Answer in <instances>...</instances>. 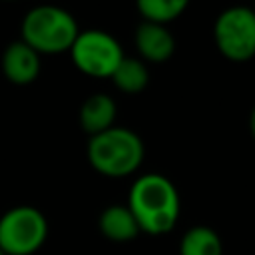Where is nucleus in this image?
<instances>
[{
	"label": "nucleus",
	"instance_id": "nucleus-1",
	"mask_svg": "<svg viewBox=\"0 0 255 255\" xmlns=\"http://www.w3.org/2000/svg\"><path fill=\"white\" fill-rule=\"evenodd\" d=\"M128 209L131 211L141 233L147 235H165L169 233L179 219L181 199L171 183L161 173L139 175L128 193Z\"/></svg>",
	"mask_w": 255,
	"mask_h": 255
},
{
	"label": "nucleus",
	"instance_id": "nucleus-2",
	"mask_svg": "<svg viewBox=\"0 0 255 255\" xmlns=\"http://www.w3.org/2000/svg\"><path fill=\"white\" fill-rule=\"evenodd\" d=\"M20 34V40L42 56L70 52L80 34V28L68 10L54 4H42L28 10L22 20Z\"/></svg>",
	"mask_w": 255,
	"mask_h": 255
},
{
	"label": "nucleus",
	"instance_id": "nucleus-3",
	"mask_svg": "<svg viewBox=\"0 0 255 255\" xmlns=\"http://www.w3.org/2000/svg\"><path fill=\"white\" fill-rule=\"evenodd\" d=\"M88 161L106 177H126L141 165L143 143L135 131L114 126L90 137Z\"/></svg>",
	"mask_w": 255,
	"mask_h": 255
},
{
	"label": "nucleus",
	"instance_id": "nucleus-4",
	"mask_svg": "<svg viewBox=\"0 0 255 255\" xmlns=\"http://www.w3.org/2000/svg\"><path fill=\"white\" fill-rule=\"evenodd\" d=\"M48 237L44 213L32 205H16L0 217V249L6 255H32Z\"/></svg>",
	"mask_w": 255,
	"mask_h": 255
},
{
	"label": "nucleus",
	"instance_id": "nucleus-5",
	"mask_svg": "<svg viewBox=\"0 0 255 255\" xmlns=\"http://www.w3.org/2000/svg\"><path fill=\"white\" fill-rule=\"evenodd\" d=\"M74 66L92 78H112L124 60L120 42L104 30H84L70 48Z\"/></svg>",
	"mask_w": 255,
	"mask_h": 255
},
{
	"label": "nucleus",
	"instance_id": "nucleus-6",
	"mask_svg": "<svg viewBox=\"0 0 255 255\" xmlns=\"http://www.w3.org/2000/svg\"><path fill=\"white\" fill-rule=\"evenodd\" d=\"M217 50L231 62H245L255 56V12L247 6L223 10L213 24Z\"/></svg>",
	"mask_w": 255,
	"mask_h": 255
},
{
	"label": "nucleus",
	"instance_id": "nucleus-7",
	"mask_svg": "<svg viewBox=\"0 0 255 255\" xmlns=\"http://www.w3.org/2000/svg\"><path fill=\"white\" fill-rule=\"evenodd\" d=\"M2 74L16 86L32 84L40 74V54L22 40L8 44L2 54Z\"/></svg>",
	"mask_w": 255,
	"mask_h": 255
},
{
	"label": "nucleus",
	"instance_id": "nucleus-8",
	"mask_svg": "<svg viewBox=\"0 0 255 255\" xmlns=\"http://www.w3.org/2000/svg\"><path fill=\"white\" fill-rule=\"evenodd\" d=\"M133 42L139 56L145 62H153V64H161L169 60L175 50V40L171 32L163 24H153V22H141L135 30Z\"/></svg>",
	"mask_w": 255,
	"mask_h": 255
},
{
	"label": "nucleus",
	"instance_id": "nucleus-9",
	"mask_svg": "<svg viewBox=\"0 0 255 255\" xmlns=\"http://www.w3.org/2000/svg\"><path fill=\"white\" fill-rule=\"evenodd\" d=\"M116 112V102L108 94H94L80 108V128L90 137L98 135L114 128Z\"/></svg>",
	"mask_w": 255,
	"mask_h": 255
},
{
	"label": "nucleus",
	"instance_id": "nucleus-10",
	"mask_svg": "<svg viewBox=\"0 0 255 255\" xmlns=\"http://www.w3.org/2000/svg\"><path fill=\"white\" fill-rule=\"evenodd\" d=\"M98 227L104 237H108L110 241H118V243L131 241L141 233L128 205L106 207L98 217Z\"/></svg>",
	"mask_w": 255,
	"mask_h": 255
},
{
	"label": "nucleus",
	"instance_id": "nucleus-11",
	"mask_svg": "<svg viewBox=\"0 0 255 255\" xmlns=\"http://www.w3.org/2000/svg\"><path fill=\"white\" fill-rule=\"evenodd\" d=\"M179 255H223L221 237L207 225H193L179 239Z\"/></svg>",
	"mask_w": 255,
	"mask_h": 255
},
{
	"label": "nucleus",
	"instance_id": "nucleus-12",
	"mask_svg": "<svg viewBox=\"0 0 255 255\" xmlns=\"http://www.w3.org/2000/svg\"><path fill=\"white\" fill-rule=\"evenodd\" d=\"M112 82H114V86L118 90H122L126 94H137L149 82L147 66L141 60L124 56V60L120 62V66L112 74Z\"/></svg>",
	"mask_w": 255,
	"mask_h": 255
},
{
	"label": "nucleus",
	"instance_id": "nucleus-13",
	"mask_svg": "<svg viewBox=\"0 0 255 255\" xmlns=\"http://www.w3.org/2000/svg\"><path fill=\"white\" fill-rule=\"evenodd\" d=\"M189 0H135L137 12L141 14L143 22H153V24H169L171 20L179 18Z\"/></svg>",
	"mask_w": 255,
	"mask_h": 255
},
{
	"label": "nucleus",
	"instance_id": "nucleus-14",
	"mask_svg": "<svg viewBox=\"0 0 255 255\" xmlns=\"http://www.w3.org/2000/svg\"><path fill=\"white\" fill-rule=\"evenodd\" d=\"M249 131H251V135H253V139H255V108H253L251 114H249Z\"/></svg>",
	"mask_w": 255,
	"mask_h": 255
},
{
	"label": "nucleus",
	"instance_id": "nucleus-15",
	"mask_svg": "<svg viewBox=\"0 0 255 255\" xmlns=\"http://www.w3.org/2000/svg\"><path fill=\"white\" fill-rule=\"evenodd\" d=\"M0 255H6V253H4V251H2V249H0Z\"/></svg>",
	"mask_w": 255,
	"mask_h": 255
},
{
	"label": "nucleus",
	"instance_id": "nucleus-16",
	"mask_svg": "<svg viewBox=\"0 0 255 255\" xmlns=\"http://www.w3.org/2000/svg\"><path fill=\"white\" fill-rule=\"evenodd\" d=\"M251 10H253V12H255V6H253V8H251Z\"/></svg>",
	"mask_w": 255,
	"mask_h": 255
}]
</instances>
